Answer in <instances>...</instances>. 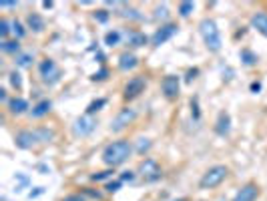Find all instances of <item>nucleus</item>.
Returning <instances> with one entry per match:
<instances>
[{
  "instance_id": "obj_1",
  "label": "nucleus",
  "mask_w": 267,
  "mask_h": 201,
  "mask_svg": "<svg viewBox=\"0 0 267 201\" xmlns=\"http://www.w3.org/2000/svg\"><path fill=\"white\" fill-rule=\"evenodd\" d=\"M131 153H133L131 141H127V139L113 141L103 151V163L109 165V167H119V165H123L131 157Z\"/></svg>"
},
{
  "instance_id": "obj_2",
  "label": "nucleus",
  "mask_w": 267,
  "mask_h": 201,
  "mask_svg": "<svg viewBox=\"0 0 267 201\" xmlns=\"http://www.w3.org/2000/svg\"><path fill=\"white\" fill-rule=\"evenodd\" d=\"M199 32H201V38H203L207 50H211V52H219L221 50L223 40H221V32L217 28V22L213 18H203L199 22Z\"/></svg>"
},
{
  "instance_id": "obj_3",
  "label": "nucleus",
  "mask_w": 267,
  "mask_h": 201,
  "mask_svg": "<svg viewBox=\"0 0 267 201\" xmlns=\"http://www.w3.org/2000/svg\"><path fill=\"white\" fill-rule=\"evenodd\" d=\"M227 175H229V169L225 165H215V167H211L203 173V177L199 181V187L201 189H213V187L221 185Z\"/></svg>"
},
{
  "instance_id": "obj_4",
  "label": "nucleus",
  "mask_w": 267,
  "mask_h": 201,
  "mask_svg": "<svg viewBox=\"0 0 267 201\" xmlns=\"http://www.w3.org/2000/svg\"><path fill=\"white\" fill-rule=\"evenodd\" d=\"M38 73H40L42 83H46V85H56V83L60 81V77H62L58 64H56L52 58H44V60L38 64Z\"/></svg>"
},
{
  "instance_id": "obj_5",
  "label": "nucleus",
  "mask_w": 267,
  "mask_h": 201,
  "mask_svg": "<svg viewBox=\"0 0 267 201\" xmlns=\"http://www.w3.org/2000/svg\"><path fill=\"white\" fill-rule=\"evenodd\" d=\"M137 173L147 181V183H155L161 179L163 171H161V165L155 161V159H143L137 167Z\"/></svg>"
},
{
  "instance_id": "obj_6",
  "label": "nucleus",
  "mask_w": 267,
  "mask_h": 201,
  "mask_svg": "<svg viewBox=\"0 0 267 201\" xmlns=\"http://www.w3.org/2000/svg\"><path fill=\"white\" fill-rule=\"evenodd\" d=\"M97 129V121L93 119V115H83L73 123V133L75 137H89L93 131Z\"/></svg>"
},
{
  "instance_id": "obj_7",
  "label": "nucleus",
  "mask_w": 267,
  "mask_h": 201,
  "mask_svg": "<svg viewBox=\"0 0 267 201\" xmlns=\"http://www.w3.org/2000/svg\"><path fill=\"white\" fill-rule=\"evenodd\" d=\"M135 119H137V111L131 109V107H127V109H123L113 121H111V131L113 133H121L123 129H127V125H131Z\"/></svg>"
},
{
  "instance_id": "obj_8",
  "label": "nucleus",
  "mask_w": 267,
  "mask_h": 201,
  "mask_svg": "<svg viewBox=\"0 0 267 201\" xmlns=\"http://www.w3.org/2000/svg\"><path fill=\"white\" fill-rule=\"evenodd\" d=\"M177 30H179V26L173 24V22L163 24V26L157 28V32L151 36V44H153V46H161V44H165L167 40H171V38L177 34Z\"/></svg>"
},
{
  "instance_id": "obj_9",
  "label": "nucleus",
  "mask_w": 267,
  "mask_h": 201,
  "mask_svg": "<svg viewBox=\"0 0 267 201\" xmlns=\"http://www.w3.org/2000/svg\"><path fill=\"white\" fill-rule=\"evenodd\" d=\"M161 91H163V95H165L169 101L177 99L179 93H181V79H179L177 75H167V77L163 79V83H161Z\"/></svg>"
},
{
  "instance_id": "obj_10",
  "label": "nucleus",
  "mask_w": 267,
  "mask_h": 201,
  "mask_svg": "<svg viewBox=\"0 0 267 201\" xmlns=\"http://www.w3.org/2000/svg\"><path fill=\"white\" fill-rule=\"evenodd\" d=\"M145 87H147V83H145V79L143 77H133L127 85H125V93H123V97L129 101V99H135V97H139L143 91H145Z\"/></svg>"
},
{
  "instance_id": "obj_11",
  "label": "nucleus",
  "mask_w": 267,
  "mask_h": 201,
  "mask_svg": "<svg viewBox=\"0 0 267 201\" xmlns=\"http://www.w3.org/2000/svg\"><path fill=\"white\" fill-rule=\"evenodd\" d=\"M14 141H16V147H20V149H32L40 139H38L36 131H20L14 137Z\"/></svg>"
},
{
  "instance_id": "obj_12",
  "label": "nucleus",
  "mask_w": 267,
  "mask_h": 201,
  "mask_svg": "<svg viewBox=\"0 0 267 201\" xmlns=\"http://www.w3.org/2000/svg\"><path fill=\"white\" fill-rule=\"evenodd\" d=\"M257 195H259V187H257L255 183H247V185H243V187L235 193L233 201H255L257 199Z\"/></svg>"
},
{
  "instance_id": "obj_13",
  "label": "nucleus",
  "mask_w": 267,
  "mask_h": 201,
  "mask_svg": "<svg viewBox=\"0 0 267 201\" xmlns=\"http://www.w3.org/2000/svg\"><path fill=\"white\" fill-rule=\"evenodd\" d=\"M215 133L219 137H227L231 133V117H229V113H225V111L219 113L217 123H215Z\"/></svg>"
},
{
  "instance_id": "obj_14",
  "label": "nucleus",
  "mask_w": 267,
  "mask_h": 201,
  "mask_svg": "<svg viewBox=\"0 0 267 201\" xmlns=\"http://www.w3.org/2000/svg\"><path fill=\"white\" fill-rule=\"evenodd\" d=\"M6 105H8L10 115H16V117L28 111V101H26V99H20V97H12V99H8Z\"/></svg>"
},
{
  "instance_id": "obj_15",
  "label": "nucleus",
  "mask_w": 267,
  "mask_h": 201,
  "mask_svg": "<svg viewBox=\"0 0 267 201\" xmlns=\"http://www.w3.org/2000/svg\"><path fill=\"white\" fill-rule=\"evenodd\" d=\"M26 26H28L32 32H42V30L46 28V22H44V18H42L40 14L30 12V14L26 16Z\"/></svg>"
},
{
  "instance_id": "obj_16",
  "label": "nucleus",
  "mask_w": 267,
  "mask_h": 201,
  "mask_svg": "<svg viewBox=\"0 0 267 201\" xmlns=\"http://www.w3.org/2000/svg\"><path fill=\"white\" fill-rule=\"evenodd\" d=\"M137 64H139V58H137V54H133V52H123L119 56V69L125 71V73L137 69Z\"/></svg>"
},
{
  "instance_id": "obj_17",
  "label": "nucleus",
  "mask_w": 267,
  "mask_h": 201,
  "mask_svg": "<svg viewBox=\"0 0 267 201\" xmlns=\"http://www.w3.org/2000/svg\"><path fill=\"white\" fill-rule=\"evenodd\" d=\"M50 109H52V103H50L48 99H42V101H38V103L32 107L30 115H32V119H42L44 115L50 113Z\"/></svg>"
},
{
  "instance_id": "obj_18",
  "label": "nucleus",
  "mask_w": 267,
  "mask_h": 201,
  "mask_svg": "<svg viewBox=\"0 0 267 201\" xmlns=\"http://www.w3.org/2000/svg\"><path fill=\"white\" fill-rule=\"evenodd\" d=\"M251 28H255L259 34L267 38V14L265 12H255L251 16Z\"/></svg>"
},
{
  "instance_id": "obj_19",
  "label": "nucleus",
  "mask_w": 267,
  "mask_h": 201,
  "mask_svg": "<svg viewBox=\"0 0 267 201\" xmlns=\"http://www.w3.org/2000/svg\"><path fill=\"white\" fill-rule=\"evenodd\" d=\"M147 40H149V38H147L145 32H139V30H129V32H127V42H129V46H133V48L145 46Z\"/></svg>"
},
{
  "instance_id": "obj_20",
  "label": "nucleus",
  "mask_w": 267,
  "mask_h": 201,
  "mask_svg": "<svg viewBox=\"0 0 267 201\" xmlns=\"http://www.w3.org/2000/svg\"><path fill=\"white\" fill-rule=\"evenodd\" d=\"M117 14H119L121 18H127V20H141V18H143L141 12H139L137 8L129 6V4H123V2H121V6H119Z\"/></svg>"
},
{
  "instance_id": "obj_21",
  "label": "nucleus",
  "mask_w": 267,
  "mask_h": 201,
  "mask_svg": "<svg viewBox=\"0 0 267 201\" xmlns=\"http://www.w3.org/2000/svg\"><path fill=\"white\" fill-rule=\"evenodd\" d=\"M0 50L6 52V54H20V42H18V38H14V40H2L0 42Z\"/></svg>"
},
{
  "instance_id": "obj_22",
  "label": "nucleus",
  "mask_w": 267,
  "mask_h": 201,
  "mask_svg": "<svg viewBox=\"0 0 267 201\" xmlns=\"http://www.w3.org/2000/svg\"><path fill=\"white\" fill-rule=\"evenodd\" d=\"M239 58H241V62L245 64V66H253V64H257V54L253 52V50H249V48H243L241 52H239Z\"/></svg>"
},
{
  "instance_id": "obj_23",
  "label": "nucleus",
  "mask_w": 267,
  "mask_h": 201,
  "mask_svg": "<svg viewBox=\"0 0 267 201\" xmlns=\"http://www.w3.org/2000/svg\"><path fill=\"white\" fill-rule=\"evenodd\" d=\"M177 10H179V16L187 18V16H191V12L195 10V2H179Z\"/></svg>"
},
{
  "instance_id": "obj_24",
  "label": "nucleus",
  "mask_w": 267,
  "mask_h": 201,
  "mask_svg": "<svg viewBox=\"0 0 267 201\" xmlns=\"http://www.w3.org/2000/svg\"><path fill=\"white\" fill-rule=\"evenodd\" d=\"M119 40H121V32H119V30H109V32L105 34V44H107V46H117Z\"/></svg>"
},
{
  "instance_id": "obj_25",
  "label": "nucleus",
  "mask_w": 267,
  "mask_h": 201,
  "mask_svg": "<svg viewBox=\"0 0 267 201\" xmlns=\"http://www.w3.org/2000/svg\"><path fill=\"white\" fill-rule=\"evenodd\" d=\"M153 16H155L157 20H167V18H169V6H167V4H157Z\"/></svg>"
},
{
  "instance_id": "obj_26",
  "label": "nucleus",
  "mask_w": 267,
  "mask_h": 201,
  "mask_svg": "<svg viewBox=\"0 0 267 201\" xmlns=\"http://www.w3.org/2000/svg\"><path fill=\"white\" fill-rule=\"evenodd\" d=\"M36 135H38V139H40L42 143H50V141L54 139V131H50V129H46V127L36 129Z\"/></svg>"
},
{
  "instance_id": "obj_27",
  "label": "nucleus",
  "mask_w": 267,
  "mask_h": 201,
  "mask_svg": "<svg viewBox=\"0 0 267 201\" xmlns=\"http://www.w3.org/2000/svg\"><path fill=\"white\" fill-rule=\"evenodd\" d=\"M151 147H153V143H151V139H147V137H141V139L137 141V153H139V155H145Z\"/></svg>"
},
{
  "instance_id": "obj_28",
  "label": "nucleus",
  "mask_w": 267,
  "mask_h": 201,
  "mask_svg": "<svg viewBox=\"0 0 267 201\" xmlns=\"http://www.w3.org/2000/svg\"><path fill=\"white\" fill-rule=\"evenodd\" d=\"M18 66H30L32 64V54L30 52H20L16 54V60H14Z\"/></svg>"
},
{
  "instance_id": "obj_29",
  "label": "nucleus",
  "mask_w": 267,
  "mask_h": 201,
  "mask_svg": "<svg viewBox=\"0 0 267 201\" xmlns=\"http://www.w3.org/2000/svg\"><path fill=\"white\" fill-rule=\"evenodd\" d=\"M8 81H10V85H12L16 91H20V89H22V77H20V73H18V71H12V73L8 75Z\"/></svg>"
},
{
  "instance_id": "obj_30",
  "label": "nucleus",
  "mask_w": 267,
  "mask_h": 201,
  "mask_svg": "<svg viewBox=\"0 0 267 201\" xmlns=\"http://www.w3.org/2000/svg\"><path fill=\"white\" fill-rule=\"evenodd\" d=\"M105 105H107V99H97V101H93V103L87 107V115H93V113L101 111Z\"/></svg>"
},
{
  "instance_id": "obj_31",
  "label": "nucleus",
  "mask_w": 267,
  "mask_h": 201,
  "mask_svg": "<svg viewBox=\"0 0 267 201\" xmlns=\"http://www.w3.org/2000/svg\"><path fill=\"white\" fill-rule=\"evenodd\" d=\"M10 30H12V22H8L6 18H2V20H0V34H2V38H4V40H8Z\"/></svg>"
},
{
  "instance_id": "obj_32",
  "label": "nucleus",
  "mask_w": 267,
  "mask_h": 201,
  "mask_svg": "<svg viewBox=\"0 0 267 201\" xmlns=\"http://www.w3.org/2000/svg\"><path fill=\"white\" fill-rule=\"evenodd\" d=\"M191 115H193V119H195V121H199V119H201V111H199V99H197V97H193V99H191Z\"/></svg>"
},
{
  "instance_id": "obj_33",
  "label": "nucleus",
  "mask_w": 267,
  "mask_h": 201,
  "mask_svg": "<svg viewBox=\"0 0 267 201\" xmlns=\"http://www.w3.org/2000/svg\"><path fill=\"white\" fill-rule=\"evenodd\" d=\"M12 32H14V36H16V38H22V36L26 34L24 26H22L18 20H14V22H12Z\"/></svg>"
},
{
  "instance_id": "obj_34",
  "label": "nucleus",
  "mask_w": 267,
  "mask_h": 201,
  "mask_svg": "<svg viewBox=\"0 0 267 201\" xmlns=\"http://www.w3.org/2000/svg\"><path fill=\"white\" fill-rule=\"evenodd\" d=\"M93 16H95V20H99V22H107L109 16H111V12H109V10H97Z\"/></svg>"
},
{
  "instance_id": "obj_35",
  "label": "nucleus",
  "mask_w": 267,
  "mask_h": 201,
  "mask_svg": "<svg viewBox=\"0 0 267 201\" xmlns=\"http://www.w3.org/2000/svg\"><path fill=\"white\" fill-rule=\"evenodd\" d=\"M111 175H113V169H109V171H101V173H95L91 179H93V181H103V179H109Z\"/></svg>"
},
{
  "instance_id": "obj_36",
  "label": "nucleus",
  "mask_w": 267,
  "mask_h": 201,
  "mask_svg": "<svg viewBox=\"0 0 267 201\" xmlns=\"http://www.w3.org/2000/svg\"><path fill=\"white\" fill-rule=\"evenodd\" d=\"M121 183H123V181H111V183H107V191H111V193L119 191V189H121Z\"/></svg>"
},
{
  "instance_id": "obj_37",
  "label": "nucleus",
  "mask_w": 267,
  "mask_h": 201,
  "mask_svg": "<svg viewBox=\"0 0 267 201\" xmlns=\"http://www.w3.org/2000/svg\"><path fill=\"white\" fill-rule=\"evenodd\" d=\"M107 75H109V71H107V69H103V71H99V73H95V75H93V81H105V79H107Z\"/></svg>"
},
{
  "instance_id": "obj_38",
  "label": "nucleus",
  "mask_w": 267,
  "mask_h": 201,
  "mask_svg": "<svg viewBox=\"0 0 267 201\" xmlns=\"http://www.w3.org/2000/svg\"><path fill=\"white\" fill-rule=\"evenodd\" d=\"M121 181H129V183H133L135 173L133 171H123V173H121Z\"/></svg>"
},
{
  "instance_id": "obj_39",
  "label": "nucleus",
  "mask_w": 267,
  "mask_h": 201,
  "mask_svg": "<svg viewBox=\"0 0 267 201\" xmlns=\"http://www.w3.org/2000/svg\"><path fill=\"white\" fill-rule=\"evenodd\" d=\"M197 75H199V69H193V71H189V73H187V83L195 81V79H197Z\"/></svg>"
},
{
  "instance_id": "obj_40",
  "label": "nucleus",
  "mask_w": 267,
  "mask_h": 201,
  "mask_svg": "<svg viewBox=\"0 0 267 201\" xmlns=\"http://www.w3.org/2000/svg\"><path fill=\"white\" fill-rule=\"evenodd\" d=\"M42 193H44V187H36V191H30L28 197L32 199V197H38V195H42Z\"/></svg>"
},
{
  "instance_id": "obj_41",
  "label": "nucleus",
  "mask_w": 267,
  "mask_h": 201,
  "mask_svg": "<svg viewBox=\"0 0 267 201\" xmlns=\"http://www.w3.org/2000/svg\"><path fill=\"white\" fill-rule=\"evenodd\" d=\"M16 4H18V2H6V0H2V2H0V8H14Z\"/></svg>"
},
{
  "instance_id": "obj_42",
  "label": "nucleus",
  "mask_w": 267,
  "mask_h": 201,
  "mask_svg": "<svg viewBox=\"0 0 267 201\" xmlns=\"http://www.w3.org/2000/svg\"><path fill=\"white\" fill-rule=\"evenodd\" d=\"M259 89H261V83H251V91L253 93H259Z\"/></svg>"
},
{
  "instance_id": "obj_43",
  "label": "nucleus",
  "mask_w": 267,
  "mask_h": 201,
  "mask_svg": "<svg viewBox=\"0 0 267 201\" xmlns=\"http://www.w3.org/2000/svg\"><path fill=\"white\" fill-rule=\"evenodd\" d=\"M64 201H85L83 197H79V195H71V197H66Z\"/></svg>"
},
{
  "instance_id": "obj_44",
  "label": "nucleus",
  "mask_w": 267,
  "mask_h": 201,
  "mask_svg": "<svg viewBox=\"0 0 267 201\" xmlns=\"http://www.w3.org/2000/svg\"><path fill=\"white\" fill-rule=\"evenodd\" d=\"M42 8H52V2H50V0H44V2H42Z\"/></svg>"
},
{
  "instance_id": "obj_45",
  "label": "nucleus",
  "mask_w": 267,
  "mask_h": 201,
  "mask_svg": "<svg viewBox=\"0 0 267 201\" xmlns=\"http://www.w3.org/2000/svg\"><path fill=\"white\" fill-rule=\"evenodd\" d=\"M179 201H185V199H179Z\"/></svg>"
}]
</instances>
